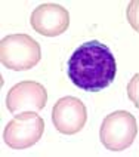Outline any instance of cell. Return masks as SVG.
I'll list each match as a JSON object with an SVG mask.
<instances>
[{"label":"cell","mask_w":139,"mask_h":157,"mask_svg":"<svg viewBox=\"0 0 139 157\" xmlns=\"http://www.w3.org/2000/svg\"><path fill=\"white\" fill-rule=\"evenodd\" d=\"M138 124L136 119L129 111H114L108 114L102 122L99 138L110 151H123L129 148L136 138Z\"/></svg>","instance_id":"obj_3"},{"label":"cell","mask_w":139,"mask_h":157,"mask_svg":"<svg viewBox=\"0 0 139 157\" xmlns=\"http://www.w3.org/2000/svg\"><path fill=\"white\" fill-rule=\"evenodd\" d=\"M44 132L43 119L36 111L18 113L6 124L3 140L12 150H25L33 147Z\"/></svg>","instance_id":"obj_4"},{"label":"cell","mask_w":139,"mask_h":157,"mask_svg":"<svg viewBox=\"0 0 139 157\" xmlns=\"http://www.w3.org/2000/svg\"><path fill=\"white\" fill-rule=\"evenodd\" d=\"M52 122L64 135L78 133L87 122L86 105L76 96H64L53 105Z\"/></svg>","instance_id":"obj_6"},{"label":"cell","mask_w":139,"mask_h":157,"mask_svg":"<svg viewBox=\"0 0 139 157\" xmlns=\"http://www.w3.org/2000/svg\"><path fill=\"white\" fill-rule=\"evenodd\" d=\"M42 58L40 44L28 34H10L2 39V64L13 71H27L36 67Z\"/></svg>","instance_id":"obj_2"},{"label":"cell","mask_w":139,"mask_h":157,"mask_svg":"<svg viewBox=\"0 0 139 157\" xmlns=\"http://www.w3.org/2000/svg\"><path fill=\"white\" fill-rule=\"evenodd\" d=\"M47 102L46 87L33 80L19 82L10 87L6 96V107L12 114L24 111H40Z\"/></svg>","instance_id":"obj_5"},{"label":"cell","mask_w":139,"mask_h":157,"mask_svg":"<svg viewBox=\"0 0 139 157\" xmlns=\"http://www.w3.org/2000/svg\"><path fill=\"white\" fill-rule=\"evenodd\" d=\"M70 80L86 92H99L108 87L117 74V61L113 52L101 42H86L68 59Z\"/></svg>","instance_id":"obj_1"},{"label":"cell","mask_w":139,"mask_h":157,"mask_svg":"<svg viewBox=\"0 0 139 157\" xmlns=\"http://www.w3.org/2000/svg\"><path fill=\"white\" fill-rule=\"evenodd\" d=\"M30 22L39 34L44 37H56L67 31L70 25V13L58 3H43L33 10Z\"/></svg>","instance_id":"obj_7"}]
</instances>
